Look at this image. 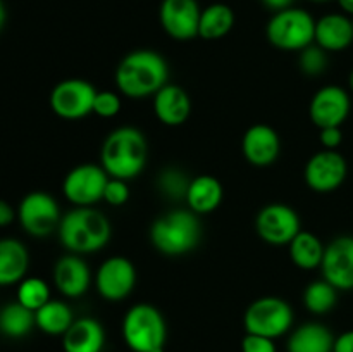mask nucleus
Instances as JSON below:
<instances>
[{
    "label": "nucleus",
    "instance_id": "obj_1",
    "mask_svg": "<svg viewBox=\"0 0 353 352\" xmlns=\"http://www.w3.org/2000/svg\"><path fill=\"white\" fill-rule=\"evenodd\" d=\"M117 92L128 99H147L169 83L168 61L159 52L138 48L119 61L116 68Z\"/></svg>",
    "mask_w": 353,
    "mask_h": 352
},
{
    "label": "nucleus",
    "instance_id": "obj_2",
    "mask_svg": "<svg viewBox=\"0 0 353 352\" xmlns=\"http://www.w3.org/2000/svg\"><path fill=\"white\" fill-rule=\"evenodd\" d=\"M148 161V141L138 128L121 126L110 131L100 148V166L110 178L130 179L141 175Z\"/></svg>",
    "mask_w": 353,
    "mask_h": 352
},
{
    "label": "nucleus",
    "instance_id": "obj_3",
    "mask_svg": "<svg viewBox=\"0 0 353 352\" xmlns=\"http://www.w3.org/2000/svg\"><path fill=\"white\" fill-rule=\"evenodd\" d=\"M57 235L62 247L71 254H93L109 244L112 226L95 207H72L62 214Z\"/></svg>",
    "mask_w": 353,
    "mask_h": 352
},
{
    "label": "nucleus",
    "instance_id": "obj_4",
    "mask_svg": "<svg viewBox=\"0 0 353 352\" xmlns=\"http://www.w3.org/2000/svg\"><path fill=\"white\" fill-rule=\"evenodd\" d=\"M202 238L199 214L190 209H174L157 217L150 226V242L164 255H185L192 252Z\"/></svg>",
    "mask_w": 353,
    "mask_h": 352
},
{
    "label": "nucleus",
    "instance_id": "obj_5",
    "mask_svg": "<svg viewBox=\"0 0 353 352\" xmlns=\"http://www.w3.org/2000/svg\"><path fill=\"white\" fill-rule=\"evenodd\" d=\"M121 333L131 352H165L168 324L155 306L140 302L126 311Z\"/></svg>",
    "mask_w": 353,
    "mask_h": 352
},
{
    "label": "nucleus",
    "instance_id": "obj_6",
    "mask_svg": "<svg viewBox=\"0 0 353 352\" xmlns=\"http://www.w3.org/2000/svg\"><path fill=\"white\" fill-rule=\"evenodd\" d=\"M265 37L272 47L286 52H300L314 43L316 19L300 7L279 10L272 14L265 26Z\"/></svg>",
    "mask_w": 353,
    "mask_h": 352
},
{
    "label": "nucleus",
    "instance_id": "obj_7",
    "mask_svg": "<svg viewBox=\"0 0 353 352\" xmlns=\"http://www.w3.org/2000/svg\"><path fill=\"white\" fill-rule=\"evenodd\" d=\"M295 321L292 306L281 297L265 295L255 299L243 314V326L247 333L261 335L276 340L290 333Z\"/></svg>",
    "mask_w": 353,
    "mask_h": 352
},
{
    "label": "nucleus",
    "instance_id": "obj_8",
    "mask_svg": "<svg viewBox=\"0 0 353 352\" xmlns=\"http://www.w3.org/2000/svg\"><path fill=\"white\" fill-rule=\"evenodd\" d=\"M17 219L28 235L43 238L57 231L62 219L57 200L47 192H31L23 197L17 207Z\"/></svg>",
    "mask_w": 353,
    "mask_h": 352
},
{
    "label": "nucleus",
    "instance_id": "obj_9",
    "mask_svg": "<svg viewBox=\"0 0 353 352\" xmlns=\"http://www.w3.org/2000/svg\"><path fill=\"white\" fill-rule=\"evenodd\" d=\"M300 230H302V221L299 213L288 204H268L255 216L257 235L262 242L274 247L290 245Z\"/></svg>",
    "mask_w": 353,
    "mask_h": 352
},
{
    "label": "nucleus",
    "instance_id": "obj_10",
    "mask_svg": "<svg viewBox=\"0 0 353 352\" xmlns=\"http://www.w3.org/2000/svg\"><path fill=\"white\" fill-rule=\"evenodd\" d=\"M109 175L100 164L85 162L72 168L62 182V193L74 207H93L103 200Z\"/></svg>",
    "mask_w": 353,
    "mask_h": 352
},
{
    "label": "nucleus",
    "instance_id": "obj_11",
    "mask_svg": "<svg viewBox=\"0 0 353 352\" xmlns=\"http://www.w3.org/2000/svg\"><path fill=\"white\" fill-rule=\"evenodd\" d=\"M97 92L99 90L86 79H62L50 92V109L62 119H83L93 113V100Z\"/></svg>",
    "mask_w": 353,
    "mask_h": 352
},
{
    "label": "nucleus",
    "instance_id": "obj_12",
    "mask_svg": "<svg viewBox=\"0 0 353 352\" xmlns=\"http://www.w3.org/2000/svg\"><path fill=\"white\" fill-rule=\"evenodd\" d=\"M137 268L124 255H112L99 266L95 273L97 292L107 302H121L134 290Z\"/></svg>",
    "mask_w": 353,
    "mask_h": 352
},
{
    "label": "nucleus",
    "instance_id": "obj_13",
    "mask_svg": "<svg viewBox=\"0 0 353 352\" xmlns=\"http://www.w3.org/2000/svg\"><path fill=\"white\" fill-rule=\"evenodd\" d=\"M348 175L347 159L338 150L316 152L307 161L303 169V178L307 186L316 193H331L340 188Z\"/></svg>",
    "mask_w": 353,
    "mask_h": 352
},
{
    "label": "nucleus",
    "instance_id": "obj_14",
    "mask_svg": "<svg viewBox=\"0 0 353 352\" xmlns=\"http://www.w3.org/2000/svg\"><path fill=\"white\" fill-rule=\"evenodd\" d=\"M200 9L196 0H162L159 7L161 26L172 40L190 41L199 37Z\"/></svg>",
    "mask_w": 353,
    "mask_h": 352
},
{
    "label": "nucleus",
    "instance_id": "obj_15",
    "mask_svg": "<svg viewBox=\"0 0 353 352\" xmlns=\"http://www.w3.org/2000/svg\"><path fill=\"white\" fill-rule=\"evenodd\" d=\"M352 109V99L345 88L338 85H326L317 90L309 104V117L319 130L341 126Z\"/></svg>",
    "mask_w": 353,
    "mask_h": 352
},
{
    "label": "nucleus",
    "instance_id": "obj_16",
    "mask_svg": "<svg viewBox=\"0 0 353 352\" xmlns=\"http://www.w3.org/2000/svg\"><path fill=\"white\" fill-rule=\"evenodd\" d=\"M321 273L340 292L353 290V237L341 235L326 245Z\"/></svg>",
    "mask_w": 353,
    "mask_h": 352
},
{
    "label": "nucleus",
    "instance_id": "obj_17",
    "mask_svg": "<svg viewBox=\"0 0 353 352\" xmlns=\"http://www.w3.org/2000/svg\"><path fill=\"white\" fill-rule=\"evenodd\" d=\"M241 152L247 162L255 168L272 166L281 152V140L278 131L264 123L252 124L241 138Z\"/></svg>",
    "mask_w": 353,
    "mask_h": 352
},
{
    "label": "nucleus",
    "instance_id": "obj_18",
    "mask_svg": "<svg viewBox=\"0 0 353 352\" xmlns=\"http://www.w3.org/2000/svg\"><path fill=\"white\" fill-rule=\"evenodd\" d=\"M54 285L68 299H78L92 285V271L85 259L78 254H65L54 264Z\"/></svg>",
    "mask_w": 353,
    "mask_h": 352
},
{
    "label": "nucleus",
    "instance_id": "obj_19",
    "mask_svg": "<svg viewBox=\"0 0 353 352\" xmlns=\"http://www.w3.org/2000/svg\"><path fill=\"white\" fill-rule=\"evenodd\" d=\"M152 99L155 117L165 126H181L192 116V99L183 86L168 83Z\"/></svg>",
    "mask_w": 353,
    "mask_h": 352
},
{
    "label": "nucleus",
    "instance_id": "obj_20",
    "mask_svg": "<svg viewBox=\"0 0 353 352\" xmlns=\"http://www.w3.org/2000/svg\"><path fill=\"white\" fill-rule=\"evenodd\" d=\"M314 43L330 54L341 52L353 43L352 17L343 12H330L316 21V38Z\"/></svg>",
    "mask_w": 353,
    "mask_h": 352
},
{
    "label": "nucleus",
    "instance_id": "obj_21",
    "mask_svg": "<svg viewBox=\"0 0 353 352\" xmlns=\"http://www.w3.org/2000/svg\"><path fill=\"white\" fill-rule=\"evenodd\" d=\"M103 347H105V330L95 317H78L62 335L64 352H102Z\"/></svg>",
    "mask_w": 353,
    "mask_h": 352
},
{
    "label": "nucleus",
    "instance_id": "obj_22",
    "mask_svg": "<svg viewBox=\"0 0 353 352\" xmlns=\"http://www.w3.org/2000/svg\"><path fill=\"white\" fill-rule=\"evenodd\" d=\"M224 197L223 183L212 175H199L192 178L188 193H186V206L199 216L210 214L221 206Z\"/></svg>",
    "mask_w": 353,
    "mask_h": 352
},
{
    "label": "nucleus",
    "instance_id": "obj_23",
    "mask_svg": "<svg viewBox=\"0 0 353 352\" xmlns=\"http://www.w3.org/2000/svg\"><path fill=\"white\" fill-rule=\"evenodd\" d=\"M334 335L330 328L317 321H309L290 331L288 352H333Z\"/></svg>",
    "mask_w": 353,
    "mask_h": 352
},
{
    "label": "nucleus",
    "instance_id": "obj_24",
    "mask_svg": "<svg viewBox=\"0 0 353 352\" xmlns=\"http://www.w3.org/2000/svg\"><path fill=\"white\" fill-rule=\"evenodd\" d=\"M30 254L23 242L16 238L0 240V285H14L26 278Z\"/></svg>",
    "mask_w": 353,
    "mask_h": 352
},
{
    "label": "nucleus",
    "instance_id": "obj_25",
    "mask_svg": "<svg viewBox=\"0 0 353 352\" xmlns=\"http://www.w3.org/2000/svg\"><path fill=\"white\" fill-rule=\"evenodd\" d=\"M234 10L228 3L214 2L202 9L199 24V37L207 41L221 40L234 28Z\"/></svg>",
    "mask_w": 353,
    "mask_h": 352
},
{
    "label": "nucleus",
    "instance_id": "obj_26",
    "mask_svg": "<svg viewBox=\"0 0 353 352\" xmlns=\"http://www.w3.org/2000/svg\"><path fill=\"white\" fill-rule=\"evenodd\" d=\"M74 320L76 317L71 306L64 300L50 299L45 306L34 311L37 328L43 331L45 335H50V337H62L71 328Z\"/></svg>",
    "mask_w": 353,
    "mask_h": 352
},
{
    "label": "nucleus",
    "instance_id": "obj_27",
    "mask_svg": "<svg viewBox=\"0 0 353 352\" xmlns=\"http://www.w3.org/2000/svg\"><path fill=\"white\" fill-rule=\"evenodd\" d=\"M288 251L292 262L296 268L312 271V269L321 268V264H323L326 245L312 231L300 230L299 235L290 242Z\"/></svg>",
    "mask_w": 353,
    "mask_h": 352
},
{
    "label": "nucleus",
    "instance_id": "obj_28",
    "mask_svg": "<svg viewBox=\"0 0 353 352\" xmlns=\"http://www.w3.org/2000/svg\"><path fill=\"white\" fill-rule=\"evenodd\" d=\"M37 326L34 311L28 309L23 304L10 302L0 309V333L7 338H23L31 333Z\"/></svg>",
    "mask_w": 353,
    "mask_h": 352
},
{
    "label": "nucleus",
    "instance_id": "obj_29",
    "mask_svg": "<svg viewBox=\"0 0 353 352\" xmlns=\"http://www.w3.org/2000/svg\"><path fill=\"white\" fill-rule=\"evenodd\" d=\"M338 292L340 290L334 289L324 278L310 282L303 290V306L309 313L316 314V316H324V314L331 313L336 306Z\"/></svg>",
    "mask_w": 353,
    "mask_h": 352
},
{
    "label": "nucleus",
    "instance_id": "obj_30",
    "mask_svg": "<svg viewBox=\"0 0 353 352\" xmlns=\"http://www.w3.org/2000/svg\"><path fill=\"white\" fill-rule=\"evenodd\" d=\"M192 178L181 168L168 166L157 175V190L171 200H185Z\"/></svg>",
    "mask_w": 353,
    "mask_h": 352
},
{
    "label": "nucleus",
    "instance_id": "obj_31",
    "mask_svg": "<svg viewBox=\"0 0 353 352\" xmlns=\"http://www.w3.org/2000/svg\"><path fill=\"white\" fill-rule=\"evenodd\" d=\"M16 297L17 302L23 304L24 307L31 311H38L50 300V286L45 280L30 276V278L21 280Z\"/></svg>",
    "mask_w": 353,
    "mask_h": 352
},
{
    "label": "nucleus",
    "instance_id": "obj_32",
    "mask_svg": "<svg viewBox=\"0 0 353 352\" xmlns=\"http://www.w3.org/2000/svg\"><path fill=\"white\" fill-rule=\"evenodd\" d=\"M299 66L303 75L321 76L323 72H326L327 66H330V57L324 48L312 43L299 52Z\"/></svg>",
    "mask_w": 353,
    "mask_h": 352
},
{
    "label": "nucleus",
    "instance_id": "obj_33",
    "mask_svg": "<svg viewBox=\"0 0 353 352\" xmlns=\"http://www.w3.org/2000/svg\"><path fill=\"white\" fill-rule=\"evenodd\" d=\"M121 110V97L119 93L112 92V90H99L93 100V113L99 117H110L117 116Z\"/></svg>",
    "mask_w": 353,
    "mask_h": 352
},
{
    "label": "nucleus",
    "instance_id": "obj_34",
    "mask_svg": "<svg viewBox=\"0 0 353 352\" xmlns=\"http://www.w3.org/2000/svg\"><path fill=\"white\" fill-rule=\"evenodd\" d=\"M103 200L112 207H121L130 200V186L126 179L110 178L103 190Z\"/></svg>",
    "mask_w": 353,
    "mask_h": 352
},
{
    "label": "nucleus",
    "instance_id": "obj_35",
    "mask_svg": "<svg viewBox=\"0 0 353 352\" xmlns=\"http://www.w3.org/2000/svg\"><path fill=\"white\" fill-rule=\"evenodd\" d=\"M241 352H278V347L272 338L247 333L241 340Z\"/></svg>",
    "mask_w": 353,
    "mask_h": 352
},
{
    "label": "nucleus",
    "instance_id": "obj_36",
    "mask_svg": "<svg viewBox=\"0 0 353 352\" xmlns=\"http://www.w3.org/2000/svg\"><path fill=\"white\" fill-rule=\"evenodd\" d=\"M319 141L327 150H336L343 141V131L341 126H331L319 130Z\"/></svg>",
    "mask_w": 353,
    "mask_h": 352
},
{
    "label": "nucleus",
    "instance_id": "obj_37",
    "mask_svg": "<svg viewBox=\"0 0 353 352\" xmlns=\"http://www.w3.org/2000/svg\"><path fill=\"white\" fill-rule=\"evenodd\" d=\"M333 352H353V330L343 331L334 337Z\"/></svg>",
    "mask_w": 353,
    "mask_h": 352
},
{
    "label": "nucleus",
    "instance_id": "obj_38",
    "mask_svg": "<svg viewBox=\"0 0 353 352\" xmlns=\"http://www.w3.org/2000/svg\"><path fill=\"white\" fill-rule=\"evenodd\" d=\"M16 219V211L7 200L0 199V226H9Z\"/></svg>",
    "mask_w": 353,
    "mask_h": 352
},
{
    "label": "nucleus",
    "instance_id": "obj_39",
    "mask_svg": "<svg viewBox=\"0 0 353 352\" xmlns=\"http://www.w3.org/2000/svg\"><path fill=\"white\" fill-rule=\"evenodd\" d=\"M293 2H295V0H262L265 9L272 10V14L279 12V10L290 9V7H293Z\"/></svg>",
    "mask_w": 353,
    "mask_h": 352
},
{
    "label": "nucleus",
    "instance_id": "obj_40",
    "mask_svg": "<svg viewBox=\"0 0 353 352\" xmlns=\"http://www.w3.org/2000/svg\"><path fill=\"white\" fill-rule=\"evenodd\" d=\"M336 2L338 6H340L341 12L353 17V0H336Z\"/></svg>",
    "mask_w": 353,
    "mask_h": 352
},
{
    "label": "nucleus",
    "instance_id": "obj_41",
    "mask_svg": "<svg viewBox=\"0 0 353 352\" xmlns=\"http://www.w3.org/2000/svg\"><path fill=\"white\" fill-rule=\"evenodd\" d=\"M6 21H7L6 3H3V0H0V31H2V28L6 26Z\"/></svg>",
    "mask_w": 353,
    "mask_h": 352
},
{
    "label": "nucleus",
    "instance_id": "obj_42",
    "mask_svg": "<svg viewBox=\"0 0 353 352\" xmlns=\"http://www.w3.org/2000/svg\"><path fill=\"white\" fill-rule=\"evenodd\" d=\"M348 85H350V90L353 92V69H352L350 76H348Z\"/></svg>",
    "mask_w": 353,
    "mask_h": 352
},
{
    "label": "nucleus",
    "instance_id": "obj_43",
    "mask_svg": "<svg viewBox=\"0 0 353 352\" xmlns=\"http://www.w3.org/2000/svg\"><path fill=\"white\" fill-rule=\"evenodd\" d=\"M310 2H317V3H324V2H330V0H310Z\"/></svg>",
    "mask_w": 353,
    "mask_h": 352
},
{
    "label": "nucleus",
    "instance_id": "obj_44",
    "mask_svg": "<svg viewBox=\"0 0 353 352\" xmlns=\"http://www.w3.org/2000/svg\"><path fill=\"white\" fill-rule=\"evenodd\" d=\"M352 23H353V17H352Z\"/></svg>",
    "mask_w": 353,
    "mask_h": 352
}]
</instances>
